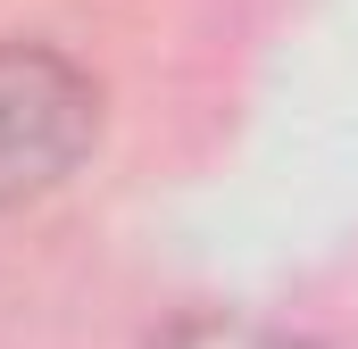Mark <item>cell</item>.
Instances as JSON below:
<instances>
[{
	"label": "cell",
	"instance_id": "2",
	"mask_svg": "<svg viewBox=\"0 0 358 349\" xmlns=\"http://www.w3.org/2000/svg\"><path fill=\"white\" fill-rule=\"evenodd\" d=\"M150 349H317L283 325H259V316H183L176 333H159Z\"/></svg>",
	"mask_w": 358,
	"mask_h": 349
},
{
	"label": "cell",
	"instance_id": "1",
	"mask_svg": "<svg viewBox=\"0 0 358 349\" xmlns=\"http://www.w3.org/2000/svg\"><path fill=\"white\" fill-rule=\"evenodd\" d=\"M100 142V84L67 50L0 42V216L59 191Z\"/></svg>",
	"mask_w": 358,
	"mask_h": 349
}]
</instances>
